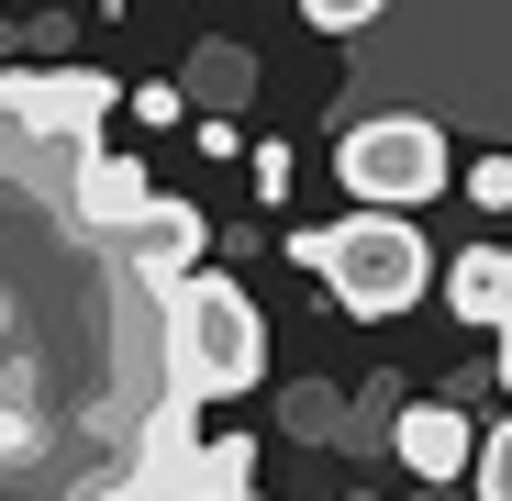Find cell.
<instances>
[{
    "mask_svg": "<svg viewBox=\"0 0 512 501\" xmlns=\"http://www.w3.org/2000/svg\"><path fill=\"white\" fill-rule=\"evenodd\" d=\"M290 435H334V390H301L290 401Z\"/></svg>",
    "mask_w": 512,
    "mask_h": 501,
    "instance_id": "obj_13",
    "label": "cell"
},
{
    "mask_svg": "<svg viewBox=\"0 0 512 501\" xmlns=\"http://www.w3.org/2000/svg\"><path fill=\"white\" fill-rule=\"evenodd\" d=\"M468 490H479V501H512V424L468 446Z\"/></svg>",
    "mask_w": 512,
    "mask_h": 501,
    "instance_id": "obj_8",
    "label": "cell"
},
{
    "mask_svg": "<svg viewBox=\"0 0 512 501\" xmlns=\"http://www.w3.org/2000/svg\"><path fill=\"white\" fill-rule=\"evenodd\" d=\"M290 257L323 279V301H346L357 323H390L423 301V279H435V257H423V234L401 212H346L323 234H290Z\"/></svg>",
    "mask_w": 512,
    "mask_h": 501,
    "instance_id": "obj_2",
    "label": "cell"
},
{
    "mask_svg": "<svg viewBox=\"0 0 512 501\" xmlns=\"http://www.w3.org/2000/svg\"><path fill=\"white\" fill-rule=\"evenodd\" d=\"M156 368L179 401H223V390H256V368H268V323H256V301L212 268H179L156 290Z\"/></svg>",
    "mask_w": 512,
    "mask_h": 501,
    "instance_id": "obj_1",
    "label": "cell"
},
{
    "mask_svg": "<svg viewBox=\"0 0 512 501\" xmlns=\"http://www.w3.org/2000/svg\"><path fill=\"white\" fill-rule=\"evenodd\" d=\"M134 112H145V123H179V112H190V90H179V78H156V90H134Z\"/></svg>",
    "mask_w": 512,
    "mask_h": 501,
    "instance_id": "obj_12",
    "label": "cell"
},
{
    "mask_svg": "<svg viewBox=\"0 0 512 501\" xmlns=\"http://www.w3.org/2000/svg\"><path fill=\"white\" fill-rule=\"evenodd\" d=\"M112 101L123 90H112L101 67H12V78H0V167H23V156L78 167Z\"/></svg>",
    "mask_w": 512,
    "mask_h": 501,
    "instance_id": "obj_3",
    "label": "cell"
},
{
    "mask_svg": "<svg viewBox=\"0 0 512 501\" xmlns=\"http://www.w3.org/2000/svg\"><path fill=\"white\" fill-rule=\"evenodd\" d=\"M501 390H512V323H501Z\"/></svg>",
    "mask_w": 512,
    "mask_h": 501,
    "instance_id": "obj_14",
    "label": "cell"
},
{
    "mask_svg": "<svg viewBox=\"0 0 512 501\" xmlns=\"http://www.w3.org/2000/svg\"><path fill=\"white\" fill-rule=\"evenodd\" d=\"M279 190H290V145L256 134V201H279Z\"/></svg>",
    "mask_w": 512,
    "mask_h": 501,
    "instance_id": "obj_11",
    "label": "cell"
},
{
    "mask_svg": "<svg viewBox=\"0 0 512 501\" xmlns=\"http://www.w3.org/2000/svg\"><path fill=\"white\" fill-rule=\"evenodd\" d=\"M446 312L457 323H490V334L512 323V245H468V257L446 268Z\"/></svg>",
    "mask_w": 512,
    "mask_h": 501,
    "instance_id": "obj_7",
    "label": "cell"
},
{
    "mask_svg": "<svg viewBox=\"0 0 512 501\" xmlns=\"http://www.w3.org/2000/svg\"><path fill=\"white\" fill-rule=\"evenodd\" d=\"M101 245H112V268H134L145 290H167L179 268H201V212H190V201H167V190H145Z\"/></svg>",
    "mask_w": 512,
    "mask_h": 501,
    "instance_id": "obj_5",
    "label": "cell"
},
{
    "mask_svg": "<svg viewBox=\"0 0 512 501\" xmlns=\"http://www.w3.org/2000/svg\"><path fill=\"white\" fill-rule=\"evenodd\" d=\"M379 12H390V0H301V23H312V34H368Z\"/></svg>",
    "mask_w": 512,
    "mask_h": 501,
    "instance_id": "obj_9",
    "label": "cell"
},
{
    "mask_svg": "<svg viewBox=\"0 0 512 501\" xmlns=\"http://www.w3.org/2000/svg\"><path fill=\"white\" fill-rule=\"evenodd\" d=\"M468 446H479V435H468L457 401H401V424H390V457H401L412 479H435V490L468 479Z\"/></svg>",
    "mask_w": 512,
    "mask_h": 501,
    "instance_id": "obj_6",
    "label": "cell"
},
{
    "mask_svg": "<svg viewBox=\"0 0 512 501\" xmlns=\"http://www.w3.org/2000/svg\"><path fill=\"white\" fill-rule=\"evenodd\" d=\"M468 201H490V212H512V156H479V167H468Z\"/></svg>",
    "mask_w": 512,
    "mask_h": 501,
    "instance_id": "obj_10",
    "label": "cell"
},
{
    "mask_svg": "<svg viewBox=\"0 0 512 501\" xmlns=\"http://www.w3.org/2000/svg\"><path fill=\"white\" fill-rule=\"evenodd\" d=\"M446 134L423 123V112H368L334 134V179L357 190V212H412V201H435L446 190Z\"/></svg>",
    "mask_w": 512,
    "mask_h": 501,
    "instance_id": "obj_4",
    "label": "cell"
},
{
    "mask_svg": "<svg viewBox=\"0 0 512 501\" xmlns=\"http://www.w3.org/2000/svg\"><path fill=\"white\" fill-rule=\"evenodd\" d=\"M234 501H268V490H234Z\"/></svg>",
    "mask_w": 512,
    "mask_h": 501,
    "instance_id": "obj_15",
    "label": "cell"
},
{
    "mask_svg": "<svg viewBox=\"0 0 512 501\" xmlns=\"http://www.w3.org/2000/svg\"><path fill=\"white\" fill-rule=\"evenodd\" d=\"M346 501H368V490H346Z\"/></svg>",
    "mask_w": 512,
    "mask_h": 501,
    "instance_id": "obj_16",
    "label": "cell"
}]
</instances>
